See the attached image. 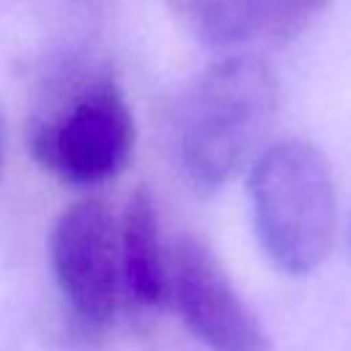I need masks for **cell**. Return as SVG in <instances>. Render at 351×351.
Returning <instances> with one entry per match:
<instances>
[{
	"mask_svg": "<svg viewBox=\"0 0 351 351\" xmlns=\"http://www.w3.org/2000/svg\"><path fill=\"white\" fill-rule=\"evenodd\" d=\"M277 80L252 52L225 55L186 90L178 110V159L203 189L222 186L266 148L277 115Z\"/></svg>",
	"mask_w": 351,
	"mask_h": 351,
	"instance_id": "1",
	"label": "cell"
},
{
	"mask_svg": "<svg viewBox=\"0 0 351 351\" xmlns=\"http://www.w3.org/2000/svg\"><path fill=\"white\" fill-rule=\"evenodd\" d=\"M250 206L261 247L288 274L326 261L337 233V195L326 156L307 140H280L250 165Z\"/></svg>",
	"mask_w": 351,
	"mask_h": 351,
	"instance_id": "2",
	"label": "cell"
},
{
	"mask_svg": "<svg viewBox=\"0 0 351 351\" xmlns=\"http://www.w3.org/2000/svg\"><path fill=\"white\" fill-rule=\"evenodd\" d=\"M134 140V115L115 77L88 71L33 121L27 148L47 173L69 184L93 186L129 165Z\"/></svg>",
	"mask_w": 351,
	"mask_h": 351,
	"instance_id": "3",
	"label": "cell"
},
{
	"mask_svg": "<svg viewBox=\"0 0 351 351\" xmlns=\"http://www.w3.org/2000/svg\"><path fill=\"white\" fill-rule=\"evenodd\" d=\"M49 266L66 310L82 335H101L123 296L118 217L99 197L66 206L49 233Z\"/></svg>",
	"mask_w": 351,
	"mask_h": 351,
	"instance_id": "4",
	"label": "cell"
},
{
	"mask_svg": "<svg viewBox=\"0 0 351 351\" xmlns=\"http://www.w3.org/2000/svg\"><path fill=\"white\" fill-rule=\"evenodd\" d=\"M170 302L186 329L211 351H266L269 337L233 288L219 258L197 236L170 252Z\"/></svg>",
	"mask_w": 351,
	"mask_h": 351,
	"instance_id": "5",
	"label": "cell"
},
{
	"mask_svg": "<svg viewBox=\"0 0 351 351\" xmlns=\"http://www.w3.org/2000/svg\"><path fill=\"white\" fill-rule=\"evenodd\" d=\"M197 41L230 55L280 47L302 33L326 0H167Z\"/></svg>",
	"mask_w": 351,
	"mask_h": 351,
	"instance_id": "6",
	"label": "cell"
},
{
	"mask_svg": "<svg viewBox=\"0 0 351 351\" xmlns=\"http://www.w3.org/2000/svg\"><path fill=\"white\" fill-rule=\"evenodd\" d=\"M118 250L123 293L140 307L170 302V258L165 255L156 203L148 189H137L118 217Z\"/></svg>",
	"mask_w": 351,
	"mask_h": 351,
	"instance_id": "7",
	"label": "cell"
},
{
	"mask_svg": "<svg viewBox=\"0 0 351 351\" xmlns=\"http://www.w3.org/2000/svg\"><path fill=\"white\" fill-rule=\"evenodd\" d=\"M3 148H5V132H3V115H0V167H3Z\"/></svg>",
	"mask_w": 351,
	"mask_h": 351,
	"instance_id": "8",
	"label": "cell"
},
{
	"mask_svg": "<svg viewBox=\"0 0 351 351\" xmlns=\"http://www.w3.org/2000/svg\"><path fill=\"white\" fill-rule=\"evenodd\" d=\"M80 3H82V5H90V8H93V5H101V3H107V0H80Z\"/></svg>",
	"mask_w": 351,
	"mask_h": 351,
	"instance_id": "9",
	"label": "cell"
}]
</instances>
